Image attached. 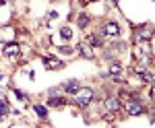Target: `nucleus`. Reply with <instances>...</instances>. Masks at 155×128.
Instances as JSON below:
<instances>
[{
  "mask_svg": "<svg viewBox=\"0 0 155 128\" xmlns=\"http://www.w3.org/2000/svg\"><path fill=\"white\" fill-rule=\"evenodd\" d=\"M132 56L139 60V64H149L151 62V46H149V41H141V44H137V46L132 48Z\"/></svg>",
  "mask_w": 155,
  "mask_h": 128,
  "instance_id": "1",
  "label": "nucleus"
},
{
  "mask_svg": "<svg viewBox=\"0 0 155 128\" xmlns=\"http://www.w3.org/2000/svg\"><path fill=\"white\" fill-rule=\"evenodd\" d=\"M91 99H93V89H89V87H81V89L74 93V103L79 105V107L89 105Z\"/></svg>",
  "mask_w": 155,
  "mask_h": 128,
  "instance_id": "2",
  "label": "nucleus"
},
{
  "mask_svg": "<svg viewBox=\"0 0 155 128\" xmlns=\"http://www.w3.org/2000/svg\"><path fill=\"white\" fill-rule=\"evenodd\" d=\"M124 112L130 114V116H141V114H145V107H143V103H139L137 99H128V101L124 103Z\"/></svg>",
  "mask_w": 155,
  "mask_h": 128,
  "instance_id": "3",
  "label": "nucleus"
},
{
  "mask_svg": "<svg viewBox=\"0 0 155 128\" xmlns=\"http://www.w3.org/2000/svg\"><path fill=\"white\" fill-rule=\"evenodd\" d=\"M101 35H104V37H110V39H112V37H118V35H120L118 23H112V21L106 23L104 27H101Z\"/></svg>",
  "mask_w": 155,
  "mask_h": 128,
  "instance_id": "4",
  "label": "nucleus"
},
{
  "mask_svg": "<svg viewBox=\"0 0 155 128\" xmlns=\"http://www.w3.org/2000/svg\"><path fill=\"white\" fill-rule=\"evenodd\" d=\"M155 35V31L153 29H147V27H139L137 31H134V39L141 44V41H149L151 37Z\"/></svg>",
  "mask_w": 155,
  "mask_h": 128,
  "instance_id": "5",
  "label": "nucleus"
},
{
  "mask_svg": "<svg viewBox=\"0 0 155 128\" xmlns=\"http://www.w3.org/2000/svg\"><path fill=\"white\" fill-rule=\"evenodd\" d=\"M2 54L6 58H17L21 54V48L17 46V44H6V46H2Z\"/></svg>",
  "mask_w": 155,
  "mask_h": 128,
  "instance_id": "6",
  "label": "nucleus"
},
{
  "mask_svg": "<svg viewBox=\"0 0 155 128\" xmlns=\"http://www.w3.org/2000/svg\"><path fill=\"white\" fill-rule=\"evenodd\" d=\"M44 66H46L48 70H60L64 64H62L60 60H56V58H50V56H46V58H44Z\"/></svg>",
  "mask_w": 155,
  "mask_h": 128,
  "instance_id": "7",
  "label": "nucleus"
},
{
  "mask_svg": "<svg viewBox=\"0 0 155 128\" xmlns=\"http://www.w3.org/2000/svg\"><path fill=\"white\" fill-rule=\"evenodd\" d=\"M79 54L83 56V58H87V60H91L93 56H95V50L89 46V44H81L79 46Z\"/></svg>",
  "mask_w": 155,
  "mask_h": 128,
  "instance_id": "8",
  "label": "nucleus"
},
{
  "mask_svg": "<svg viewBox=\"0 0 155 128\" xmlns=\"http://www.w3.org/2000/svg\"><path fill=\"white\" fill-rule=\"evenodd\" d=\"M104 105H106L107 112H118V110H120V101H118V97H106Z\"/></svg>",
  "mask_w": 155,
  "mask_h": 128,
  "instance_id": "9",
  "label": "nucleus"
},
{
  "mask_svg": "<svg viewBox=\"0 0 155 128\" xmlns=\"http://www.w3.org/2000/svg\"><path fill=\"white\" fill-rule=\"evenodd\" d=\"M87 44H89L91 48H101V46H104V35H101V33L89 35V37H87Z\"/></svg>",
  "mask_w": 155,
  "mask_h": 128,
  "instance_id": "10",
  "label": "nucleus"
},
{
  "mask_svg": "<svg viewBox=\"0 0 155 128\" xmlns=\"http://www.w3.org/2000/svg\"><path fill=\"white\" fill-rule=\"evenodd\" d=\"M79 89H81L79 81H68L66 85H64V91H66V93H77Z\"/></svg>",
  "mask_w": 155,
  "mask_h": 128,
  "instance_id": "11",
  "label": "nucleus"
},
{
  "mask_svg": "<svg viewBox=\"0 0 155 128\" xmlns=\"http://www.w3.org/2000/svg\"><path fill=\"white\" fill-rule=\"evenodd\" d=\"M120 72H122V66L118 62H110V74L112 77H120Z\"/></svg>",
  "mask_w": 155,
  "mask_h": 128,
  "instance_id": "12",
  "label": "nucleus"
},
{
  "mask_svg": "<svg viewBox=\"0 0 155 128\" xmlns=\"http://www.w3.org/2000/svg\"><path fill=\"white\" fill-rule=\"evenodd\" d=\"M77 25H79V29H85V27L89 25V17H87L85 12H81V15H79V19H77Z\"/></svg>",
  "mask_w": 155,
  "mask_h": 128,
  "instance_id": "13",
  "label": "nucleus"
},
{
  "mask_svg": "<svg viewBox=\"0 0 155 128\" xmlns=\"http://www.w3.org/2000/svg\"><path fill=\"white\" fill-rule=\"evenodd\" d=\"M48 103L54 105V107H60V105H64V97H52Z\"/></svg>",
  "mask_w": 155,
  "mask_h": 128,
  "instance_id": "14",
  "label": "nucleus"
},
{
  "mask_svg": "<svg viewBox=\"0 0 155 128\" xmlns=\"http://www.w3.org/2000/svg\"><path fill=\"white\" fill-rule=\"evenodd\" d=\"M35 112H37V116H39V118H46V116H48V110H46L44 105H35Z\"/></svg>",
  "mask_w": 155,
  "mask_h": 128,
  "instance_id": "15",
  "label": "nucleus"
},
{
  "mask_svg": "<svg viewBox=\"0 0 155 128\" xmlns=\"http://www.w3.org/2000/svg\"><path fill=\"white\" fill-rule=\"evenodd\" d=\"M60 35H62L64 39H68V37H71V35H72V31H71V29H68V27H62V31H60Z\"/></svg>",
  "mask_w": 155,
  "mask_h": 128,
  "instance_id": "16",
  "label": "nucleus"
},
{
  "mask_svg": "<svg viewBox=\"0 0 155 128\" xmlns=\"http://www.w3.org/2000/svg\"><path fill=\"white\" fill-rule=\"evenodd\" d=\"M6 112H8V107H6V103L0 99V118H4V114H6Z\"/></svg>",
  "mask_w": 155,
  "mask_h": 128,
  "instance_id": "17",
  "label": "nucleus"
},
{
  "mask_svg": "<svg viewBox=\"0 0 155 128\" xmlns=\"http://www.w3.org/2000/svg\"><path fill=\"white\" fill-rule=\"evenodd\" d=\"M81 2H83V4H89V2H93V0H81Z\"/></svg>",
  "mask_w": 155,
  "mask_h": 128,
  "instance_id": "18",
  "label": "nucleus"
}]
</instances>
